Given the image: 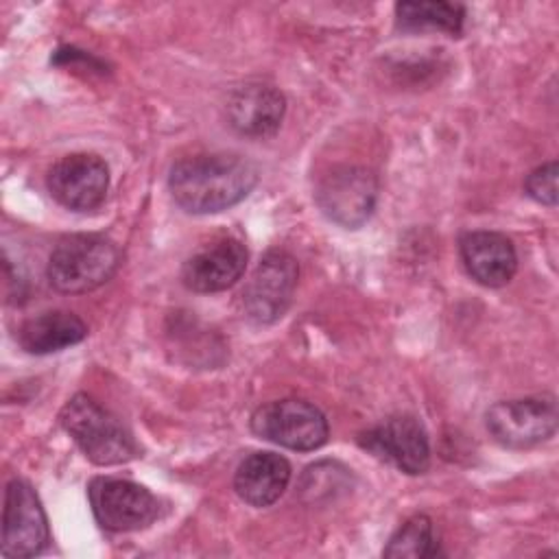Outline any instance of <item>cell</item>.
<instances>
[{
    "mask_svg": "<svg viewBox=\"0 0 559 559\" xmlns=\"http://www.w3.org/2000/svg\"><path fill=\"white\" fill-rule=\"evenodd\" d=\"M46 186L59 205L87 212L105 201L109 188V168L98 155L70 153L52 164Z\"/></svg>",
    "mask_w": 559,
    "mask_h": 559,
    "instance_id": "cell-10",
    "label": "cell"
},
{
    "mask_svg": "<svg viewBox=\"0 0 559 559\" xmlns=\"http://www.w3.org/2000/svg\"><path fill=\"white\" fill-rule=\"evenodd\" d=\"M50 542L48 520L35 489L13 478L4 493V518H2V555L13 559L35 557Z\"/></svg>",
    "mask_w": 559,
    "mask_h": 559,
    "instance_id": "cell-9",
    "label": "cell"
},
{
    "mask_svg": "<svg viewBox=\"0 0 559 559\" xmlns=\"http://www.w3.org/2000/svg\"><path fill=\"white\" fill-rule=\"evenodd\" d=\"M251 430L260 439L297 452L321 448L330 435L325 415L299 397L273 400L258 406L251 415Z\"/></svg>",
    "mask_w": 559,
    "mask_h": 559,
    "instance_id": "cell-4",
    "label": "cell"
},
{
    "mask_svg": "<svg viewBox=\"0 0 559 559\" xmlns=\"http://www.w3.org/2000/svg\"><path fill=\"white\" fill-rule=\"evenodd\" d=\"M459 251L472 280L487 288L509 284L518 271L515 247L500 231H467L459 240Z\"/></svg>",
    "mask_w": 559,
    "mask_h": 559,
    "instance_id": "cell-13",
    "label": "cell"
},
{
    "mask_svg": "<svg viewBox=\"0 0 559 559\" xmlns=\"http://www.w3.org/2000/svg\"><path fill=\"white\" fill-rule=\"evenodd\" d=\"M389 559H424L439 555V539L428 515L408 518L389 539L382 550Z\"/></svg>",
    "mask_w": 559,
    "mask_h": 559,
    "instance_id": "cell-18",
    "label": "cell"
},
{
    "mask_svg": "<svg viewBox=\"0 0 559 559\" xmlns=\"http://www.w3.org/2000/svg\"><path fill=\"white\" fill-rule=\"evenodd\" d=\"M120 264L118 247L100 234H72L57 242L46 275L59 293H90L103 286Z\"/></svg>",
    "mask_w": 559,
    "mask_h": 559,
    "instance_id": "cell-3",
    "label": "cell"
},
{
    "mask_svg": "<svg viewBox=\"0 0 559 559\" xmlns=\"http://www.w3.org/2000/svg\"><path fill=\"white\" fill-rule=\"evenodd\" d=\"M286 100L280 90L266 83H247L236 87L227 98L229 124L251 138H264L280 129Z\"/></svg>",
    "mask_w": 559,
    "mask_h": 559,
    "instance_id": "cell-14",
    "label": "cell"
},
{
    "mask_svg": "<svg viewBox=\"0 0 559 559\" xmlns=\"http://www.w3.org/2000/svg\"><path fill=\"white\" fill-rule=\"evenodd\" d=\"M378 199V179L362 166H334L321 175L314 201L319 210L336 225L360 227L373 212Z\"/></svg>",
    "mask_w": 559,
    "mask_h": 559,
    "instance_id": "cell-6",
    "label": "cell"
},
{
    "mask_svg": "<svg viewBox=\"0 0 559 559\" xmlns=\"http://www.w3.org/2000/svg\"><path fill=\"white\" fill-rule=\"evenodd\" d=\"M358 443L406 474H424L430 465L428 432L421 421L411 415L384 419L382 424L362 432Z\"/></svg>",
    "mask_w": 559,
    "mask_h": 559,
    "instance_id": "cell-11",
    "label": "cell"
},
{
    "mask_svg": "<svg viewBox=\"0 0 559 559\" xmlns=\"http://www.w3.org/2000/svg\"><path fill=\"white\" fill-rule=\"evenodd\" d=\"M557 400L548 393L496 402L485 424L489 435L504 448L524 450L550 439L557 430Z\"/></svg>",
    "mask_w": 559,
    "mask_h": 559,
    "instance_id": "cell-5",
    "label": "cell"
},
{
    "mask_svg": "<svg viewBox=\"0 0 559 559\" xmlns=\"http://www.w3.org/2000/svg\"><path fill=\"white\" fill-rule=\"evenodd\" d=\"M557 162H548L537 166L535 170H531V175L524 181V190L526 194L544 205L555 207L557 205Z\"/></svg>",
    "mask_w": 559,
    "mask_h": 559,
    "instance_id": "cell-19",
    "label": "cell"
},
{
    "mask_svg": "<svg viewBox=\"0 0 559 559\" xmlns=\"http://www.w3.org/2000/svg\"><path fill=\"white\" fill-rule=\"evenodd\" d=\"M87 336V325L81 317L68 310H50L26 319L17 328V343L28 354H52L81 343Z\"/></svg>",
    "mask_w": 559,
    "mask_h": 559,
    "instance_id": "cell-16",
    "label": "cell"
},
{
    "mask_svg": "<svg viewBox=\"0 0 559 559\" xmlns=\"http://www.w3.org/2000/svg\"><path fill=\"white\" fill-rule=\"evenodd\" d=\"M290 480V463L275 452H253L240 461L234 489L251 507L273 504Z\"/></svg>",
    "mask_w": 559,
    "mask_h": 559,
    "instance_id": "cell-15",
    "label": "cell"
},
{
    "mask_svg": "<svg viewBox=\"0 0 559 559\" xmlns=\"http://www.w3.org/2000/svg\"><path fill=\"white\" fill-rule=\"evenodd\" d=\"M258 183V168L238 153L179 159L168 175L175 203L190 214H216L240 203Z\"/></svg>",
    "mask_w": 559,
    "mask_h": 559,
    "instance_id": "cell-1",
    "label": "cell"
},
{
    "mask_svg": "<svg viewBox=\"0 0 559 559\" xmlns=\"http://www.w3.org/2000/svg\"><path fill=\"white\" fill-rule=\"evenodd\" d=\"M92 513L105 531L127 533L155 522L157 498L142 485L127 478L98 476L87 487Z\"/></svg>",
    "mask_w": 559,
    "mask_h": 559,
    "instance_id": "cell-8",
    "label": "cell"
},
{
    "mask_svg": "<svg viewBox=\"0 0 559 559\" xmlns=\"http://www.w3.org/2000/svg\"><path fill=\"white\" fill-rule=\"evenodd\" d=\"M247 258V247L238 238H218L186 260L181 269V282L194 293L225 290L242 277Z\"/></svg>",
    "mask_w": 559,
    "mask_h": 559,
    "instance_id": "cell-12",
    "label": "cell"
},
{
    "mask_svg": "<svg viewBox=\"0 0 559 559\" xmlns=\"http://www.w3.org/2000/svg\"><path fill=\"white\" fill-rule=\"evenodd\" d=\"M63 430L96 465H120L138 456L140 448L131 432L87 393H76L59 413Z\"/></svg>",
    "mask_w": 559,
    "mask_h": 559,
    "instance_id": "cell-2",
    "label": "cell"
},
{
    "mask_svg": "<svg viewBox=\"0 0 559 559\" xmlns=\"http://www.w3.org/2000/svg\"><path fill=\"white\" fill-rule=\"evenodd\" d=\"M299 280L297 260L284 249L262 255L242 290V310L253 323H273L290 306Z\"/></svg>",
    "mask_w": 559,
    "mask_h": 559,
    "instance_id": "cell-7",
    "label": "cell"
},
{
    "mask_svg": "<svg viewBox=\"0 0 559 559\" xmlns=\"http://www.w3.org/2000/svg\"><path fill=\"white\" fill-rule=\"evenodd\" d=\"M397 26L404 31H445L459 35L465 9L452 2H400L395 7Z\"/></svg>",
    "mask_w": 559,
    "mask_h": 559,
    "instance_id": "cell-17",
    "label": "cell"
}]
</instances>
